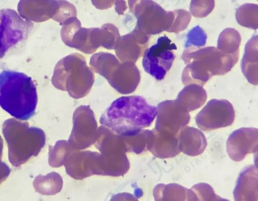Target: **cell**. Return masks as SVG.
I'll return each instance as SVG.
<instances>
[{
    "label": "cell",
    "mask_w": 258,
    "mask_h": 201,
    "mask_svg": "<svg viewBox=\"0 0 258 201\" xmlns=\"http://www.w3.org/2000/svg\"><path fill=\"white\" fill-rule=\"evenodd\" d=\"M157 108L140 96H122L115 100L100 119L101 125L121 137L137 136L152 123Z\"/></svg>",
    "instance_id": "6da1fadb"
},
{
    "label": "cell",
    "mask_w": 258,
    "mask_h": 201,
    "mask_svg": "<svg viewBox=\"0 0 258 201\" xmlns=\"http://www.w3.org/2000/svg\"><path fill=\"white\" fill-rule=\"evenodd\" d=\"M182 59L186 64L182 74L183 84L203 86L212 76L230 71L239 59V52L226 53L214 46L187 48Z\"/></svg>",
    "instance_id": "7a4b0ae2"
},
{
    "label": "cell",
    "mask_w": 258,
    "mask_h": 201,
    "mask_svg": "<svg viewBox=\"0 0 258 201\" xmlns=\"http://www.w3.org/2000/svg\"><path fill=\"white\" fill-rule=\"evenodd\" d=\"M37 103L36 86L25 74L6 70L0 73V106L13 117L27 120L34 114Z\"/></svg>",
    "instance_id": "3957f363"
},
{
    "label": "cell",
    "mask_w": 258,
    "mask_h": 201,
    "mask_svg": "<svg viewBox=\"0 0 258 201\" xmlns=\"http://www.w3.org/2000/svg\"><path fill=\"white\" fill-rule=\"evenodd\" d=\"M94 79V74L87 65L84 56L75 53L57 62L51 82L55 88L67 91L73 98H79L89 92Z\"/></svg>",
    "instance_id": "277c9868"
},
{
    "label": "cell",
    "mask_w": 258,
    "mask_h": 201,
    "mask_svg": "<svg viewBox=\"0 0 258 201\" xmlns=\"http://www.w3.org/2000/svg\"><path fill=\"white\" fill-rule=\"evenodd\" d=\"M91 69L105 78L109 84L121 94H130L138 86L141 76L135 63L120 61L114 55L100 52L92 55Z\"/></svg>",
    "instance_id": "5b68a950"
},
{
    "label": "cell",
    "mask_w": 258,
    "mask_h": 201,
    "mask_svg": "<svg viewBox=\"0 0 258 201\" xmlns=\"http://www.w3.org/2000/svg\"><path fill=\"white\" fill-rule=\"evenodd\" d=\"M128 5L139 30L150 36L164 31L173 32L176 10L166 11L152 0H128Z\"/></svg>",
    "instance_id": "8992f818"
},
{
    "label": "cell",
    "mask_w": 258,
    "mask_h": 201,
    "mask_svg": "<svg viewBox=\"0 0 258 201\" xmlns=\"http://www.w3.org/2000/svg\"><path fill=\"white\" fill-rule=\"evenodd\" d=\"M18 10L23 18L30 22L39 23L52 19L61 25L77 15L75 7L66 0H22Z\"/></svg>",
    "instance_id": "52a82bcc"
},
{
    "label": "cell",
    "mask_w": 258,
    "mask_h": 201,
    "mask_svg": "<svg viewBox=\"0 0 258 201\" xmlns=\"http://www.w3.org/2000/svg\"><path fill=\"white\" fill-rule=\"evenodd\" d=\"M176 49V45L167 36L160 37L155 44L144 52L142 65L145 72L157 80L163 79L175 59L172 50Z\"/></svg>",
    "instance_id": "ba28073f"
},
{
    "label": "cell",
    "mask_w": 258,
    "mask_h": 201,
    "mask_svg": "<svg viewBox=\"0 0 258 201\" xmlns=\"http://www.w3.org/2000/svg\"><path fill=\"white\" fill-rule=\"evenodd\" d=\"M32 22L13 10L0 11V59L17 44L26 39L32 30Z\"/></svg>",
    "instance_id": "9c48e42d"
},
{
    "label": "cell",
    "mask_w": 258,
    "mask_h": 201,
    "mask_svg": "<svg viewBox=\"0 0 258 201\" xmlns=\"http://www.w3.org/2000/svg\"><path fill=\"white\" fill-rule=\"evenodd\" d=\"M235 111L230 102L224 99L210 100L196 115V122L201 130L210 131L231 125Z\"/></svg>",
    "instance_id": "30bf717a"
},
{
    "label": "cell",
    "mask_w": 258,
    "mask_h": 201,
    "mask_svg": "<svg viewBox=\"0 0 258 201\" xmlns=\"http://www.w3.org/2000/svg\"><path fill=\"white\" fill-rule=\"evenodd\" d=\"M155 129L166 130L178 135L180 129L190 120L188 112L183 110L175 100H165L157 107Z\"/></svg>",
    "instance_id": "8fae6325"
},
{
    "label": "cell",
    "mask_w": 258,
    "mask_h": 201,
    "mask_svg": "<svg viewBox=\"0 0 258 201\" xmlns=\"http://www.w3.org/2000/svg\"><path fill=\"white\" fill-rule=\"evenodd\" d=\"M258 130L254 127H242L234 130L226 143V151L233 161L239 162L250 153H257Z\"/></svg>",
    "instance_id": "7c38bea8"
},
{
    "label": "cell",
    "mask_w": 258,
    "mask_h": 201,
    "mask_svg": "<svg viewBox=\"0 0 258 201\" xmlns=\"http://www.w3.org/2000/svg\"><path fill=\"white\" fill-rule=\"evenodd\" d=\"M150 35L135 28L131 33L120 36L117 40L114 50L120 61L135 63L144 53Z\"/></svg>",
    "instance_id": "4fadbf2b"
},
{
    "label": "cell",
    "mask_w": 258,
    "mask_h": 201,
    "mask_svg": "<svg viewBox=\"0 0 258 201\" xmlns=\"http://www.w3.org/2000/svg\"><path fill=\"white\" fill-rule=\"evenodd\" d=\"M61 26L60 36L66 45L86 54L94 52L90 42V28L82 27L77 17L68 19Z\"/></svg>",
    "instance_id": "5bb4252c"
},
{
    "label": "cell",
    "mask_w": 258,
    "mask_h": 201,
    "mask_svg": "<svg viewBox=\"0 0 258 201\" xmlns=\"http://www.w3.org/2000/svg\"><path fill=\"white\" fill-rule=\"evenodd\" d=\"M147 146L156 157L165 159L172 158L180 152L178 135L166 130H149Z\"/></svg>",
    "instance_id": "9a60e30c"
},
{
    "label": "cell",
    "mask_w": 258,
    "mask_h": 201,
    "mask_svg": "<svg viewBox=\"0 0 258 201\" xmlns=\"http://www.w3.org/2000/svg\"><path fill=\"white\" fill-rule=\"evenodd\" d=\"M258 175L256 167L250 165L240 174L233 191L235 200H258Z\"/></svg>",
    "instance_id": "2e32d148"
},
{
    "label": "cell",
    "mask_w": 258,
    "mask_h": 201,
    "mask_svg": "<svg viewBox=\"0 0 258 201\" xmlns=\"http://www.w3.org/2000/svg\"><path fill=\"white\" fill-rule=\"evenodd\" d=\"M178 139L180 151L189 156L202 154L207 146L204 134L193 127L185 125L182 127L178 133Z\"/></svg>",
    "instance_id": "e0dca14e"
},
{
    "label": "cell",
    "mask_w": 258,
    "mask_h": 201,
    "mask_svg": "<svg viewBox=\"0 0 258 201\" xmlns=\"http://www.w3.org/2000/svg\"><path fill=\"white\" fill-rule=\"evenodd\" d=\"M207 98V93L202 86L189 84L179 93L175 100L183 110L189 112L200 108Z\"/></svg>",
    "instance_id": "ac0fdd59"
},
{
    "label": "cell",
    "mask_w": 258,
    "mask_h": 201,
    "mask_svg": "<svg viewBox=\"0 0 258 201\" xmlns=\"http://www.w3.org/2000/svg\"><path fill=\"white\" fill-rule=\"evenodd\" d=\"M90 41L93 50L102 46L107 49H114L120 36L118 28L113 24H105L100 28H90Z\"/></svg>",
    "instance_id": "d6986e66"
},
{
    "label": "cell",
    "mask_w": 258,
    "mask_h": 201,
    "mask_svg": "<svg viewBox=\"0 0 258 201\" xmlns=\"http://www.w3.org/2000/svg\"><path fill=\"white\" fill-rule=\"evenodd\" d=\"M156 200H198L194 192L176 183L159 184L154 189Z\"/></svg>",
    "instance_id": "ffe728a7"
},
{
    "label": "cell",
    "mask_w": 258,
    "mask_h": 201,
    "mask_svg": "<svg viewBox=\"0 0 258 201\" xmlns=\"http://www.w3.org/2000/svg\"><path fill=\"white\" fill-rule=\"evenodd\" d=\"M241 70L247 81L257 85V36H253L245 45L241 60Z\"/></svg>",
    "instance_id": "44dd1931"
},
{
    "label": "cell",
    "mask_w": 258,
    "mask_h": 201,
    "mask_svg": "<svg viewBox=\"0 0 258 201\" xmlns=\"http://www.w3.org/2000/svg\"><path fill=\"white\" fill-rule=\"evenodd\" d=\"M241 42L239 33L234 29L227 28L220 34L217 43V48L226 53L239 52Z\"/></svg>",
    "instance_id": "7402d4cb"
},
{
    "label": "cell",
    "mask_w": 258,
    "mask_h": 201,
    "mask_svg": "<svg viewBox=\"0 0 258 201\" xmlns=\"http://www.w3.org/2000/svg\"><path fill=\"white\" fill-rule=\"evenodd\" d=\"M257 5L246 4L240 6L236 11V18L241 26L249 28H257Z\"/></svg>",
    "instance_id": "603a6c76"
},
{
    "label": "cell",
    "mask_w": 258,
    "mask_h": 201,
    "mask_svg": "<svg viewBox=\"0 0 258 201\" xmlns=\"http://www.w3.org/2000/svg\"><path fill=\"white\" fill-rule=\"evenodd\" d=\"M207 35L204 31L199 26L192 28L187 34L185 48H199L204 46L206 43Z\"/></svg>",
    "instance_id": "cb8c5ba5"
},
{
    "label": "cell",
    "mask_w": 258,
    "mask_h": 201,
    "mask_svg": "<svg viewBox=\"0 0 258 201\" xmlns=\"http://www.w3.org/2000/svg\"><path fill=\"white\" fill-rule=\"evenodd\" d=\"M191 189L195 193L198 200H228L216 194L210 185L199 183L193 185Z\"/></svg>",
    "instance_id": "d4e9b609"
},
{
    "label": "cell",
    "mask_w": 258,
    "mask_h": 201,
    "mask_svg": "<svg viewBox=\"0 0 258 201\" xmlns=\"http://www.w3.org/2000/svg\"><path fill=\"white\" fill-rule=\"evenodd\" d=\"M215 0H191L190 11L197 18H203L208 15L213 10Z\"/></svg>",
    "instance_id": "484cf974"
},
{
    "label": "cell",
    "mask_w": 258,
    "mask_h": 201,
    "mask_svg": "<svg viewBox=\"0 0 258 201\" xmlns=\"http://www.w3.org/2000/svg\"><path fill=\"white\" fill-rule=\"evenodd\" d=\"M93 5L99 10H106L112 7L116 0H91Z\"/></svg>",
    "instance_id": "4316f807"
},
{
    "label": "cell",
    "mask_w": 258,
    "mask_h": 201,
    "mask_svg": "<svg viewBox=\"0 0 258 201\" xmlns=\"http://www.w3.org/2000/svg\"><path fill=\"white\" fill-rule=\"evenodd\" d=\"M114 5L115 10L118 15H122L127 8L124 0H116Z\"/></svg>",
    "instance_id": "83f0119b"
}]
</instances>
